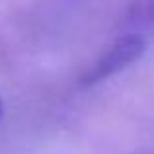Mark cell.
<instances>
[{
  "instance_id": "cell-1",
  "label": "cell",
  "mask_w": 154,
  "mask_h": 154,
  "mask_svg": "<svg viewBox=\"0 0 154 154\" xmlns=\"http://www.w3.org/2000/svg\"><path fill=\"white\" fill-rule=\"evenodd\" d=\"M148 31H150V0H133L125 29L86 70L82 84L84 86L100 84L139 60L148 47Z\"/></svg>"
},
{
  "instance_id": "cell-2",
  "label": "cell",
  "mask_w": 154,
  "mask_h": 154,
  "mask_svg": "<svg viewBox=\"0 0 154 154\" xmlns=\"http://www.w3.org/2000/svg\"><path fill=\"white\" fill-rule=\"evenodd\" d=\"M0 117H2V100H0Z\"/></svg>"
}]
</instances>
